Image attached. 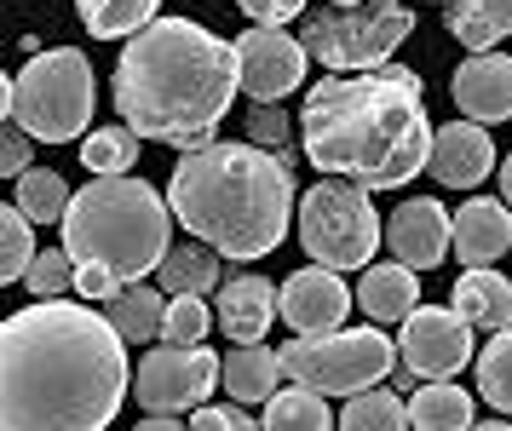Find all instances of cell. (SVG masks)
I'll return each mask as SVG.
<instances>
[{"mask_svg": "<svg viewBox=\"0 0 512 431\" xmlns=\"http://www.w3.org/2000/svg\"><path fill=\"white\" fill-rule=\"evenodd\" d=\"M127 403V340L104 311L29 299L0 328V431H104Z\"/></svg>", "mask_w": 512, "mask_h": 431, "instance_id": "cell-1", "label": "cell"}, {"mask_svg": "<svg viewBox=\"0 0 512 431\" xmlns=\"http://www.w3.org/2000/svg\"><path fill=\"white\" fill-rule=\"evenodd\" d=\"M432 121L420 75L403 64L328 75L305 92L300 144L317 173L351 179L363 190H397L432 161Z\"/></svg>", "mask_w": 512, "mask_h": 431, "instance_id": "cell-2", "label": "cell"}, {"mask_svg": "<svg viewBox=\"0 0 512 431\" xmlns=\"http://www.w3.org/2000/svg\"><path fill=\"white\" fill-rule=\"evenodd\" d=\"M236 92H242L236 46L190 18H156L116 58L121 121L156 144H185V150L213 144V127L225 121Z\"/></svg>", "mask_w": 512, "mask_h": 431, "instance_id": "cell-3", "label": "cell"}, {"mask_svg": "<svg viewBox=\"0 0 512 431\" xmlns=\"http://www.w3.org/2000/svg\"><path fill=\"white\" fill-rule=\"evenodd\" d=\"M173 219L219 248L225 259H265L282 248L288 236V213H294V179L288 161L265 156L259 144H202L185 150L167 184Z\"/></svg>", "mask_w": 512, "mask_h": 431, "instance_id": "cell-4", "label": "cell"}, {"mask_svg": "<svg viewBox=\"0 0 512 431\" xmlns=\"http://www.w3.org/2000/svg\"><path fill=\"white\" fill-rule=\"evenodd\" d=\"M173 202H162L144 179L127 173H98L75 190L64 213V248L75 259V288L81 299H116L139 276L162 271L167 236H173Z\"/></svg>", "mask_w": 512, "mask_h": 431, "instance_id": "cell-5", "label": "cell"}, {"mask_svg": "<svg viewBox=\"0 0 512 431\" xmlns=\"http://www.w3.org/2000/svg\"><path fill=\"white\" fill-rule=\"evenodd\" d=\"M6 121H18L35 144H70L93 127V64L81 46L35 52L24 75H6Z\"/></svg>", "mask_w": 512, "mask_h": 431, "instance_id": "cell-6", "label": "cell"}, {"mask_svg": "<svg viewBox=\"0 0 512 431\" xmlns=\"http://www.w3.org/2000/svg\"><path fill=\"white\" fill-rule=\"evenodd\" d=\"M415 35L409 0H363V6H328L305 23V52L328 75H363L386 69L392 52Z\"/></svg>", "mask_w": 512, "mask_h": 431, "instance_id": "cell-7", "label": "cell"}, {"mask_svg": "<svg viewBox=\"0 0 512 431\" xmlns=\"http://www.w3.org/2000/svg\"><path fill=\"white\" fill-rule=\"evenodd\" d=\"M397 345L380 328H334V334H294V345H282V374L294 386H311L323 397H357V391L380 386L386 374H397Z\"/></svg>", "mask_w": 512, "mask_h": 431, "instance_id": "cell-8", "label": "cell"}, {"mask_svg": "<svg viewBox=\"0 0 512 431\" xmlns=\"http://www.w3.org/2000/svg\"><path fill=\"white\" fill-rule=\"evenodd\" d=\"M300 242L311 253V265L357 271V265H374V248L386 242V225L369 207L363 184L323 179L300 196Z\"/></svg>", "mask_w": 512, "mask_h": 431, "instance_id": "cell-9", "label": "cell"}, {"mask_svg": "<svg viewBox=\"0 0 512 431\" xmlns=\"http://www.w3.org/2000/svg\"><path fill=\"white\" fill-rule=\"evenodd\" d=\"M225 380V363L208 345H156L133 368V397L144 414H185L202 409L213 386Z\"/></svg>", "mask_w": 512, "mask_h": 431, "instance_id": "cell-10", "label": "cell"}, {"mask_svg": "<svg viewBox=\"0 0 512 431\" xmlns=\"http://www.w3.org/2000/svg\"><path fill=\"white\" fill-rule=\"evenodd\" d=\"M397 357L415 368L420 380H455L478 351H472V322L455 305H415L403 317Z\"/></svg>", "mask_w": 512, "mask_h": 431, "instance_id": "cell-11", "label": "cell"}, {"mask_svg": "<svg viewBox=\"0 0 512 431\" xmlns=\"http://www.w3.org/2000/svg\"><path fill=\"white\" fill-rule=\"evenodd\" d=\"M305 41L294 35H282V29H248L242 41H236V75H242V92L254 98V104H282L288 92L305 81Z\"/></svg>", "mask_w": 512, "mask_h": 431, "instance_id": "cell-12", "label": "cell"}, {"mask_svg": "<svg viewBox=\"0 0 512 431\" xmlns=\"http://www.w3.org/2000/svg\"><path fill=\"white\" fill-rule=\"evenodd\" d=\"M346 311H351V294L340 271H328V265H311V271H294L282 282V322L294 328V334H334V328H346Z\"/></svg>", "mask_w": 512, "mask_h": 431, "instance_id": "cell-13", "label": "cell"}, {"mask_svg": "<svg viewBox=\"0 0 512 431\" xmlns=\"http://www.w3.org/2000/svg\"><path fill=\"white\" fill-rule=\"evenodd\" d=\"M449 242H455V213H443L432 196H415V202H403L392 219H386V248H392V259H403L409 271L443 265Z\"/></svg>", "mask_w": 512, "mask_h": 431, "instance_id": "cell-14", "label": "cell"}, {"mask_svg": "<svg viewBox=\"0 0 512 431\" xmlns=\"http://www.w3.org/2000/svg\"><path fill=\"white\" fill-rule=\"evenodd\" d=\"M277 317H282V288H271L265 276H231L219 288V305H213V322L231 345H259Z\"/></svg>", "mask_w": 512, "mask_h": 431, "instance_id": "cell-15", "label": "cell"}, {"mask_svg": "<svg viewBox=\"0 0 512 431\" xmlns=\"http://www.w3.org/2000/svg\"><path fill=\"white\" fill-rule=\"evenodd\" d=\"M489 167H495V144L478 121H449L432 133V161H426V173L449 190H472V184L484 179Z\"/></svg>", "mask_w": 512, "mask_h": 431, "instance_id": "cell-16", "label": "cell"}, {"mask_svg": "<svg viewBox=\"0 0 512 431\" xmlns=\"http://www.w3.org/2000/svg\"><path fill=\"white\" fill-rule=\"evenodd\" d=\"M455 104L466 121H507L512 115V58L507 52H472L455 69Z\"/></svg>", "mask_w": 512, "mask_h": 431, "instance_id": "cell-17", "label": "cell"}, {"mask_svg": "<svg viewBox=\"0 0 512 431\" xmlns=\"http://www.w3.org/2000/svg\"><path fill=\"white\" fill-rule=\"evenodd\" d=\"M455 253H461L466 271H484L501 253H512V207L489 202V196H472L455 213Z\"/></svg>", "mask_w": 512, "mask_h": 431, "instance_id": "cell-18", "label": "cell"}, {"mask_svg": "<svg viewBox=\"0 0 512 431\" xmlns=\"http://www.w3.org/2000/svg\"><path fill=\"white\" fill-rule=\"evenodd\" d=\"M357 305L374 322H403L420 305V276L403 259H392V265H363V276H357Z\"/></svg>", "mask_w": 512, "mask_h": 431, "instance_id": "cell-19", "label": "cell"}, {"mask_svg": "<svg viewBox=\"0 0 512 431\" xmlns=\"http://www.w3.org/2000/svg\"><path fill=\"white\" fill-rule=\"evenodd\" d=\"M455 311H461L472 328L501 334V328H512V282L495 271V265H484V271H466L461 282H455Z\"/></svg>", "mask_w": 512, "mask_h": 431, "instance_id": "cell-20", "label": "cell"}, {"mask_svg": "<svg viewBox=\"0 0 512 431\" xmlns=\"http://www.w3.org/2000/svg\"><path fill=\"white\" fill-rule=\"evenodd\" d=\"M282 380V351L271 345H236L225 357V391L236 403H271Z\"/></svg>", "mask_w": 512, "mask_h": 431, "instance_id": "cell-21", "label": "cell"}, {"mask_svg": "<svg viewBox=\"0 0 512 431\" xmlns=\"http://www.w3.org/2000/svg\"><path fill=\"white\" fill-rule=\"evenodd\" d=\"M409 426L415 431H472V397L455 380H426L409 397Z\"/></svg>", "mask_w": 512, "mask_h": 431, "instance_id": "cell-22", "label": "cell"}, {"mask_svg": "<svg viewBox=\"0 0 512 431\" xmlns=\"http://www.w3.org/2000/svg\"><path fill=\"white\" fill-rule=\"evenodd\" d=\"M449 35L472 52H495V41L512 35V0H449Z\"/></svg>", "mask_w": 512, "mask_h": 431, "instance_id": "cell-23", "label": "cell"}, {"mask_svg": "<svg viewBox=\"0 0 512 431\" xmlns=\"http://www.w3.org/2000/svg\"><path fill=\"white\" fill-rule=\"evenodd\" d=\"M104 305H110L104 317L121 328V340H127V345L156 340V334H162V322H167V299L156 294V288H144V282L121 288V294H116V299H104Z\"/></svg>", "mask_w": 512, "mask_h": 431, "instance_id": "cell-24", "label": "cell"}, {"mask_svg": "<svg viewBox=\"0 0 512 431\" xmlns=\"http://www.w3.org/2000/svg\"><path fill=\"white\" fill-rule=\"evenodd\" d=\"M162 294L179 299V294H208V288H219V248H208V242H185V248H173L162 259Z\"/></svg>", "mask_w": 512, "mask_h": 431, "instance_id": "cell-25", "label": "cell"}, {"mask_svg": "<svg viewBox=\"0 0 512 431\" xmlns=\"http://www.w3.org/2000/svg\"><path fill=\"white\" fill-rule=\"evenodd\" d=\"M81 6V23H87V35H98V41H133L139 29H150L156 23V6L162 0H75Z\"/></svg>", "mask_w": 512, "mask_h": 431, "instance_id": "cell-26", "label": "cell"}, {"mask_svg": "<svg viewBox=\"0 0 512 431\" xmlns=\"http://www.w3.org/2000/svg\"><path fill=\"white\" fill-rule=\"evenodd\" d=\"M265 431H334V414H328L323 391L288 386L265 403Z\"/></svg>", "mask_w": 512, "mask_h": 431, "instance_id": "cell-27", "label": "cell"}, {"mask_svg": "<svg viewBox=\"0 0 512 431\" xmlns=\"http://www.w3.org/2000/svg\"><path fill=\"white\" fill-rule=\"evenodd\" d=\"M70 202H75V190L64 184V173H52V167H29L24 179H18V207H24L35 225H64Z\"/></svg>", "mask_w": 512, "mask_h": 431, "instance_id": "cell-28", "label": "cell"}, {"mask_svg": "<svg viewBox=\"0 0 512 431\" xmlns=\"http://www.w3.org/2000/svg\"><path fill=\"white\" fill-rule=\"evenodd\" d=\"M139 144L144 138L121 121V127H93V133L81 138V161H87V173H133V161H139Z\"/></svg>", "mask_w": 512, "mask_h": 431, "instance_id": "cell-29", "label": "cell"}, {"mask_svg": "<svg viewBox=\"0 0 512 431\" xmlns=\"http://www.w3.org/2000/svg\"><path fill=\"white\" fill-rule=\"evenodd\" d=\"M409 426V409H403V397L386 386H369L357 391L340 414V431H403Z\"/></svg>", "mask_w": 512, "mask_h": 431, "instance_id": "cell-30", "label": "cell"}, {"mask_svg": "<svg viewBox=\"0 0 512 431\" xmlns=\"http://www.w3.org/2000/svg\"><path fill=\"white\" fill-rule=\"evenodd\" d=\"M478 363V391H484L489 409L512 414V328H501V334H489V345L472 357Z\"/></svg>", "mask_w": 512, "mask_h": 431, "instance_id": "cell-31", "label": "cell"}, {"mask_svg": "<svg viewBox=\"0 0 512 431\" xmlns=\"http://www.w3.org/2000/svg\"><path fill=\"white\" fill-rule=\"evenodd\" d=\"M0 282H18V276H29V265L41 259L35 253V219H29L24 207H0Z\"/></svg>", "mask_w": 512, "mask_h": 431, "instance_id": "cell-32", "label": "cell"}, {"mask_svg": "<svg viewBox=\"0 0 512 431\" xmlns=\"http://www.w3.org/2000/svg\"><path fill=\"white\" fill-rule=\"evenodd\" d=\"M213 328V311L202 305V294H179L167 299V322H162V340L167 345H202Z\"/></svg>", "mask_w": 512, "mask_h": 431, "instance_id": "cell-33", "label": "cell"}, {"mask_svg": "<svg viewBox=\"0 0 512 431\" xmlns=\"http://www.w3.org/2000/svg\"><path fill=\"white\" fill-rule=\"evenodd\" d=\"M29 294L35 299H64L75 288V259H70V248H47L35 265H29Z\"/></svg>", "mask_w": 512, "mask_h": 431, "instance_id": "cell-34", "label": "cell"}, {"mask_svg": "<svg viewBox=\"0 0 512 431\" xmlns=\"http://www.w3.org/2000/svg\"><path fill=\"white\" fill-rule=\"evenodd\" d=\"M190 431H259V426L242 403H202L190 414Z\"/></svg>", "mask_w": 512, "mask_h": 431, "instance_id": "cell-35", "label": "cell"}, {"mask_svg": "<svg viewBox=\"0 0 512 431\" xmlns=\"http://www.w3.org/2000/svg\"><path fill=\"white\" fill-rule=\"evenodd\" d=\"M236 6H242L259 29H282L288 18H300L305 12V0H236Z\"/></svg>", "mask_w": 512, "mask_h": 431, "instance_id": "cell-36", "label": "cell"}, {"mask_svg": "<svg viewBox=\"0 0 512 431\" xmlns=\"http://www.w3.org/2000/svg\"><path fill=\"white\" fill-rule=\"evenodd\" d=\"M248 133H254V144L265 150H282V138H288V121H282V110L277 104H254V115H248Z\"/></svg>", "mask_w": 512, "mask_h": 431, "instance_id": "cell-37", "label": "cell"}, {"mask_svg": "<svg viewBox=\"0 0 512 431\" xmlns=\"http://www.w3.org/2000/svg\"><path fill=\"white\" fill-rule=\"evenodd\" d=\"M0 167L12 173V179H24L29 173V133L18 121H6V144H0Z\"/></svg>", "mask_w": 512, "mask_h": 431, "instance_id": "cell-38", "label": "cell"}, {"mask_svg": "<svg viewBox=\"0 0 512 431\" xmlns=\"http://www.w3.org/2000/svg\"><path fill=\"white\" fill-rule=\"evenodd\" d=\"M133 431H190V426H179V414H150V420H139Z\"/></svg>", "mask_w": 512, "mask_h": 431, "instance_id": "cell-39", "label": "cell"}, {"mask_svg": "<svg viewBox=\"0 0 512 431\" xmlns=\"http://www.w3.org/2000/svg\"><path fill=\"white\" fill-rule=\"evenodd\" d=\"M501 196H507V207H512V150H507V161H501Z\"/></svg>", "mask_w": 512, "mask_h": 431, "instance_id": "cell-40", "label": "cell"}, {"mask_svg": "<svg viewBox=\"0 0 512 431\" xmlns=\"http://www.w3.org/2000/svg\"><path fill=\"white\" fill-rule=\"evenodd\" d=\"M472 431H512L507 420H489V426H472Z\"/></svg>", "mask_w": 512, "mask_h": 431, "instance_id": "cell-41", "label": "cell"}, {"mask_svg": "<svg viewBox=\"0 0 512 431\" xmlns=\"http://www.w3.org/2000/svg\"><path fill=\"white\" fill-rule=\"evenodd\" d=\"M334 6H363V0H334Z\"/></svg>", "mask_w": 512, "mask_h": 431, "instance_id": "cell-42", "label": "cell"}, {"mask_svg": "<svg viewBox=\"0 0 512 431\" xmlns=\"http://www.w3.org/2000/svg\"><path fill=\"white\" fill-rule=\"evenodd\" d=\"M443 6H449V0H443Z\"/></svg>", "mask_w": 512, "mask_h": 431, "instance_id": "cell-43", "label": "cell"}]
</instances>
